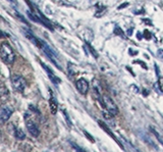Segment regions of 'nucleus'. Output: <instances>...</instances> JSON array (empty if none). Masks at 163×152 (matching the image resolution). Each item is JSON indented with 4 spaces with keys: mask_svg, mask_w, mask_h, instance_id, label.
<instances>
[{
    "mask_svg": "<svg viewBox=\"0 0 163 152\" xmlns=\"http://www.w3.org/2000/svg\"><path fill=\"white\" fill-rule=\"evenodd\" d=\"M13 134H15V136L16 137V139L18 140H24L25 138H26V134H25L21 129H15Z\"/></svg>",
    "mask_w": 163,
    "mask_h": 152,
    "instance_id": "nucleus-14",
    "label": "nucleus"
},
{
    "mask_svg": "<svg viewBox=\"0 0 163 152\" xmlns=\"http://www.w3.org/2000/svg\"><path fill=\"white\" fill-rule=\"evenodd\" d=\"M134 63H140V64H141V66H142L143 67H144L145 69H148V67H147V66H146V63L142 62L141 60H135V61H134Z\"/></svg>",
    "mask_w": 163,
    "mask_h": 152,
    "instance_id": "nucleus-21",
    "label": "nucleus"
},
{
    "mask_svg": "<svg viewBox=\"0 0 163 152\" xmlns=\"http://www.w3.org/2000/svg\"><path fill=\"white\" fill-rule=\"evenodd\" d=\"M8 97H9L8 89L3 85V84H0V98H1L2 100H6Z\"/></svg>",
    "mask_w": 163,
    "mask_h": 152,
    "instance_id": "nucleus-12",
    "label": "nucleus"
},
{
    "mask_svg": "<svg viewBox=\"0 0 163 152\" xmlns=\"http://www.w3.org/2000/svg\"><path fill=\"white\" fill-rule=\"evenodd\" d=\"M72 145L74 146V148H75V149H77V151H81V152L85 151V150H83V149H82V148H80V147H78V146H77L75 144H74V143H72Z\"/></svg>",
    "mask_w": 163,
    "mask_h": 152,
    "instance_id": "nucleus-22",
    "label": "nucleus"
},
{
    "mask_svg": "<svg viewBox=\"0 0 163 152\" xmlns=\"http://www.w3.org/2000/svg\"><path fill=\"white\" fill-rule=\"evenodd\" d=\"M63 114H64V117H65V120L67 122V123H68V126H69V127H72V122H71V120H69L68 114L66 113V111H65V110H63Z\"/></svg>",
    "mask_w": 163,
    "mask_h": 152,
    "instance_id": "nucleus-19",
    "label": "nucleus"
},
{
    "mask_svg": "<svg viewBox=\"0 0 163 152\" xmlns=\"http://www.w3.org/2000/svg\"><path fill=\"white\" fill-rule=\"evenodd\" d=\"M24 33H25V35H26V37H27V38H29L30 40L32 41L33 43L36 45V46H38V47H41V42H40V40H39V39H37V38H36L35 36H34L33 34L30 32L29 30H26V29H24Z\"/></svg>",
    "mask_w": 163,
    "mask_h": 152,
    "instance_id": "nucleus-11",
    "label": "nucleus"
},
{
    "mask_svg": "<svg viewBox=\"0 0 163 152\" xmlns=\"http://www.w3.org/2000/svg\"><path fill=\"white\" fill-rule=\"evenodd\" d=\"M87 47H88V48H89V50H90V52H91L92 53V55L93 56H94V57H98V53L96 52V50H95L94 48H93V47L91 46V45H90L89 43H87Z\"/></svg>",
    "mask_w": 163,
    "mask_h": 152,
    "instance_id": "nucleus-16",
    "label": "nucleus"
},
{
    "mask_svg": "<svg viewBox=\"0 0 163 152\" xmlns=\"http://www.w3.org/2000/svg\"><path fill=\"white\" fill-rule=\"evenodd\" d=\"M143 22H144L145 24H147V25H152V22H151L150 21H149V19H145Z\"/></svg>",
    "mask_w": 163,
    "mask_h": 152,
    "instance_id": "nucleus-26",
    "label": "nucleus"
},
{
    "mask_svg": "<svg viewBox=\"0 0 163 152\" xmlns=\"http://www.w3.org/2000/svg\"><path fill=\"white\" fill-rule=\"evenodd\" d=\"M158 86H159L160 91L163 92V78H159V80H158Z\"/></svg>",
    "mask_w": 163,
    "mask_h": 152,
    "instance_id": "nucleus-18",
    "label": "nucleus"
},
{
    "mask_svg": "<svg viewBox=\"0 0 163 152\" xmlns=\"http://www.w3.org/2000/svg\"><path fill=\"white\" fill-rule=\"evenodd\" d=\"M42 66H43L44 69H45V71L47 72V74H48V76H49V79L52 81V83H53V84H55V85H57V84H59V83H60V82H61V81H60V79L56 77V76H55L54 74H53V72L51 71V69H49L48 66H46V64L42 63Z\"/></svg>",
    "mask_w": 163,
    "mask_h": 152,
    "instance_id": "nucleus-9",
    "label": "nucleus"
},
{
    "mask_svg": "<svg viewBox=\"0 0 163 152\" xmlns=\"http://www.w3.org/2000/svg\"><path fill=\"white\" fill-rule=\"evenodd\" d=\"M101 102H102V105L104 106V108H105L109 113H111L112 115L118 114V107H117V105L114 103V101L112 100L110 97L104 95L102 99H101Z\"/></svg>",
    "mask_w": 163,
    "mask_h": 152,
    "instance_id": "nucleus-2",
    "label": "nucleus"
},
{
    "mask_svg": "<svg viewBox=\"0 0 163 152\" xmlns=\"http://www.w3.org/2000/svg\"><path fill=\"white\" fill-rule=\"evenodd\" d=\"M84 134H85V136H86L87 138H88V139H89V140H90V141H91L92 143H94V142H95V140H94V138H93L92 136H90V134L88 133V132H86V131H85V132H84Z\"/></svg>",
    "mask_w": 163,
    "mask_h": 152,
    "instance_id": "nucleus-20",
    "label": "nucleus"
},
{
    "mask_svg": "<svg viewBox=\"0 0 163 152\" xmlns=\"http://www.w3.org/2000/svg\"><path fill=\"white\" fill-rule=\"evenodd\" d=\"M151 36H152V34L149 32L148 30H145V31H144V38H145V39H147V40H150Z\"/></svg>",
    "mask_w": 163,
    "mask_h": 152,
    "instance_id": "nucleus-17",
    "label": "nucleus"
},
{
    "mask_svg": "<svg viewBox=\"0 0 163 152\" xmlns=\"http://www.w3.org/2000/svg\"><path fill=\"white\" fill-rule=\"evenodd\" d=\"M40 42H41V48L44 50V52H45V54H46L48 57L50 58V59L52 60V62L55 64L56 66H58L60 69V66H59V64H58L57 62H56V57H55V52H53L51 49L49 48V46L47 45L45 42H42L41 40H40Z\"/></svg>",
    "mask_w": 163,
    "mask_h": 152,
    "instance_id": "nucleus-5",
    "label": "nucleus"
},
{
    "mask_svg": "<svg viewBox=\"0 0 163 152\" xmlns=\"http://www.w3.org/2000/svg\"><path fill=\"white\" fill-rule=\"evenodd\" d=\"M26 126H27L28 132L31 134V136L32 137L37 138L39 135H40V130H39L38 126L36 125L33 120H28V122L26 123Z\"/></svg>",
    "mask_w": 163,
    "mask_h": 152,
    "instance_id": "nucleus-7",
    "label": "nucleus"
},
{
    "mask_svg": "<svg viewBox=\"0 0 163 152\" xmlns=\"http://www.w3.org/2000/svg\"><path fill=\"white\" fill-rule=\"evenodd\" d=\"M145 12V10L144 9H142V10H140V11H135V15H141V13H144Z\"/></svg>",
    "mask_w": 163,
    "mask_h": 152,
    "instance_id": "nucleus-25",
    "label": "nucleus"
},
{
    "mask_svg": "<svg viewBox=\"0 0 163 152\" xmlns=\"http://www.w3.org/2000/svg\"><path fill=\"white\" fill-rule=\"evenodd\" d=\"M98 123H99V126L101 127V128L103 129L104 131L106 132V133H107V134L109 135V136H110V137L112 138V139H113V140H115V142H116L117 144H118V145L120 146V147H121V149H125V147H123V146H122V144H121V143H120V141H118V140L116 139V137L114 136V135H113V133H112V132H111L110 130H109V128H108L107 126L105 125V123H104L102 122V120H98Z\"/></svg>",
    "mask_w": 163,
    "mask_h": 152,
    "instance_id": "nucleus-8",
    "label": "nucleus"
},
{
    "mask_svg": "<svg viewBox=\"0 0 163 152\" xmlns=\"http://www.w3.org/2000/svg\"><path fill=\"white\" fill-rule=\"evenodd\" d=\"M157 54H158V56H159L160 58H163V49H159Z\"/></svg>",
    "mask_w": 163,
    "mask_h": 152,
    "instance_id": "nucleus-23",
    "label": "nucleus"
},
{
    "mask_svg": "<svg viewBox=\"0 0 163 152\" xmlns=\"http://www.w3.org/2000/svg\"><path fill=\"white\" fill-rule=\"evenodd\" d=\"M125 6H128V2H125V3H123V4L120 5V6H118V9H122V8H125Z\"/></svg>",
    "mask_w": 163,
    "mask_h": 152,
    "instance_id": "nucleus-24",
    "label": "nucleus"
},
{
    "mask_svg": "<svg viewBox=\"0 0 163 152\" xmlns=\"http://www.w3.org/2000/svg\"><path fill=\"white\" fill-rule=\"evenodd\" d=\"M97 11H96V13H95V16H97V18H100V16H102L104 13H105V11H106V7L105 6H103V5H101V4H97Z\"/></svg>",
    "mask_w": 163,
    "mask_h": 152,
    "instance_id": "nucleus-13",
    "label": "nucleus"
},
{
    "mask_svg": "<svg viewBox=\"0 0 163 152\" xmlns=\"http://www.w3.org/2000/svg\"><path fill=\"white\" fill-rule=\"evenodd\" d=\"M12 112L13 109L9 105L4 104V105L0 106V122H7L11 117V114H12Z\"/></svg>",
    "mask_w": 163,
    "mask_h": 152,
    "instance_id": "nucleus-4",
    "label": "nucleus"
},
{
    "mask_svg": "<svg viewBox=\"0 0 163 152\" xmlns=\"http://www.w3.org/2000/svg\"><path fill=\"white\" fill-rule=\"evenodd\" d=\"M138 39H139V40H141V39H142L141 33H138Z\"/></svg>",
    "mask_w": 163,
    "mask_h": 152,
    "instance_id": "nucleus-29",
    "label": "nucleus"
},
{
    "mask_svg": "<svg viewBox=\"0 0 163 152\" xmlns=\"http://www.w3.org/2000/svg\"><path fill=\"white\" fill-rule=\"evenodd\" d=\"M49 106H50V110H51L52 114H56L58 109V103L56 101L55 97L53 96L52 92H50V99H49Z\"/></svg>",
    "mask_w": 163,
    "mask_h": 152,
    "instance_id": "nucleus-10",
    "label": "nucleus"
},
{
    "mask_svg": "<svg viewBox=\"0 0 163 152\" xmlns=\"http://www.w3.org/2000/svg\"><path fill=\"white\" fill-rule=\"evenodd\" d=\"M11 84H12V87L15 88V91L18 92H24V90L27 87V81L22 76L18 75L11 77Z\"/></svg>",
    "mask_w": 163,
    "mask_h": 152,
    "instance_id": "nucleus-3",
    "label": "nucleus"
},
{
    "mask_svg": "<svg viewBox=\"0 0 163 152\" xmlns=\"http://www.w3.org/2000/svg\"><path fill=\"white\" fill-rule=\"evenodd\" d=\"M130 52H131V53H130L131 55H135V54L137 55V54H138V51H133L131 49H130Z\"/></svg>",
    "mask_w": 163,
    "mask_h": 152,
    "instance_id": "nucleus-27",
    "label": "nucleus"
},
{
    "mask_svg": "<svg viewBox=\"0 0 163 152\" xmlns=\"http://www.w3.org/2000/svg\"><path fill=\"white\" fill-rule=\"evenodd\" d=\"M114 34H115V35H117V36H120V37H122V38H125V33H123V31L121 30V28H119L117 26L114 28Z\"/></svg>",
    "mask_w": 163,
    "mask_h": 152,
    "instance_id": "nucleus-15",
    "label": "nucleus"
},
{
    "mask_svg": "<svg viewBox=\"0 0 163 152\" xmlns=\"http://www.w3.org/2000/svg\"><path fill=\"white\" fill-rule=\"evenodd\" d=\"M131 32H133V28H131V29L128 30V36H131Z\"/></svg>",
    "mask_w": 163,
    "mask_h": 152,
    "instance_id": "nucleus-28",
    "label": "nucleus"
},
{
    "mask_svg": "<svg viewBox=\"0 0 163 152\" xmlns=\"http://www.w3.org/2000/svg\"><path fill=\"white\" fill-rule=\"evenodd\" d=\"M0 57L4 61L5 63L11 64L15 61V54L13 49L11 48V46L6 42H3L0 45Z\"/></svg>",
    "mask_w": 163,
    "mask_h": 152,
    "instance_id": "nucleus-1",
    "label": "nucleus"
},
{
    "mask_svg": "<svg viewBox=\"0 0 163 152\" xmlns=\"http://www.w3.org/2000/svg\"><path fill=\"white\" fill-rule=\"evenodd\" d=\"M75 86H77V89L78 91L81 93L82 95H86L88 93V90H89V83L87 82V80L85 79H80V80L77 81L75 83Z\"/></svg>",
    "mask_w": 163,
    "mask_h": 152,
    "instance_id": "nucleus-6",
    "label": "nucleus"
}]
</instances>
